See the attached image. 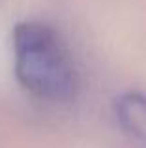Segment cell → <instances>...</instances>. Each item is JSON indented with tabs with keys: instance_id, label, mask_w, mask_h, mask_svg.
Wrapping results in <instances>:
<instances>
[{
	"instance_id": "cell-1",
	"label": "cell",
	"mask_w": 146,
	"mask_h": 148,
	"mask_svg": "<svg viewBox=\"0 0 146 148\" xmlns=\"http://www.w3.org/2000/svg\"><path fill=\"white\" fill-rule=\"evenodd\" d=\"M13 58L19 83L34 96L49 101H66L73 96V58L51 26L21 23L13 30Z\"/></svg>"
},
{
	"instance_id": "cell-2",
	"label": "cell",
	"mask_w": 146,
	"mask_h": 148,
	"mask_svg": "<svg viewBox=\"0 0 146 148\" xmlns=\"http://www.w3.org/2000/svg\"><path fill=\"white\" fill-rule=\"evenodd\" d=\"M116 118L131 137L146 143V96L139 92L124 94L116 101Z\"/></svg>"
}]
</instances>
